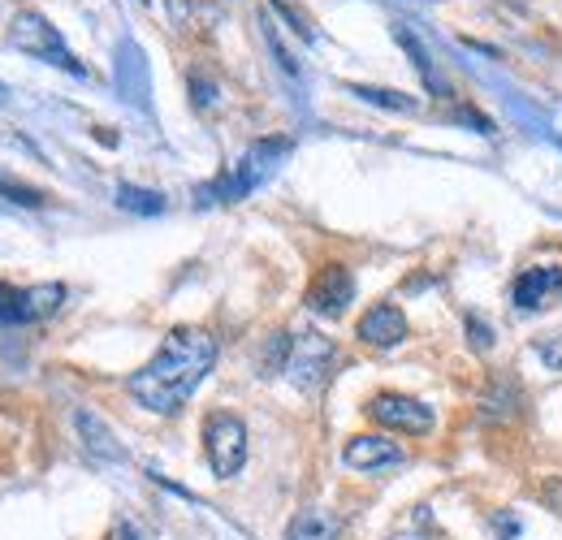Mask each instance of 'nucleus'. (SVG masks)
Instances as JSON below:
<instances>
[{"label":"nucleus","mask_w":562,"mask_h":540,"mask_svg":"<svg viewBox=\"0 0 562 540\" xmlns=\"http://www.w3.org/2000/svg\"><path fill=\"white\" fill-rule=\"evenodd\" d=\"M562 294V265H532L515 277L510 285V299L524 307V312H537V307H550Z\"/></svg>","instance_id":"9d476101"},{"label":"nucleus","mask_w":562,"mask_h":540,"mask_svg":"<svg viewBox=\"0 0 562 540\" xmlns=\"http://www.w3.org/2000/svg\"><path fill=\"white\" fill-rule=\"evenodd\" d=\"M334 359H338V350H334V341L321 338V334H299V338H290L285 346V376L299 385V390H321L325 381H329V372H334Z\"/></svg>","instance_id":"20e7f679"},{"label":"nucleus","mask_w":562,"mask_h":540,"mask_svg":"<svg viewBox=\"0 0 562 540\" xmlns=\"http://www.w3.org/2000/svg\"><path fill=\"white\" fill-rule=\"evenodd\" d=\"M355 299V277L342 265H329V269L316 272V281L307 285V307L316 312V316H342L347 307H351Z\"/></svg>","instance_id":"1a4fd4ad"},{"label":"nucleus","mask_w":562,"mask_h":540,"mask_svg":"<svg viewBox=\"0 0 562 540\" xmlns=\"http://www.w3.org/2000/svg\"><path fill=\"white\" fill-rule=\"evenodd\" d=\"M398 44H403V48L416 57V69L424 74V82H428L432 91H441V82H437V74H432V66H428V53L420 48V40H416V35H407V31H398Z\"/></svg>","instance_id":"a211bd4d"},{"label":"nucleus","mask_w":562,"mask_h":540,"mask_svg":"<svg viewBox=\"0 0 562 540\" xmlns=\"http://www.w3.org/2000/svg\"><path fill=\"white\" fill-rule=\"evenodd\" d=\"M359 100H368V104H381V109H394V113H416L420 104L412 100V95H403V91H385V87H351Z\"/></svg>","instance_id":"4468645a"},{"label":"nucleus","mask_w":562,"mask_h":540,"mask_svg":"<svg viewBox=\"0 0 562 540\" xmlns=\"http://www.w3.org/2000/svg\"><path fill=\"white\" fill-rule=\"evenodd\" d=\"M9 44H13L18 53L44 61V66H61V69H70V74H87V69L74 61V53L66 48L61 31H57L44 13H35V9H22V13L13 18V26H9Z\"/></svg>","instance_id":"f03ea898"},{"label":"nucleus","mask_w":562,"mask_h":540,"mask_svg":"<svg viewBox=\"0 0 562 540\" xmlns=\"http://www.w3.org/2000/svg\"><path fill=\"white\" fill-rule=\"evenodd\" d=\"M204 454H209L212 475L229 480L247 463V424L234 410H212L204 419Z\"/></svg>","instance_id":"7ed1b4c3"},{"label":"nucleus","mask_w":562,"mask_h":540,"mask_svg":"<svg viewBox=\"0 0 562 540\" xmlns=\"http://www.w3.org/2000/svg\"><path fill=\"white\" fill-rule=\"evenodd\" d=\"M342 463L355 468V472H390V468H403L407 463V454H403V446L398 441H390V437H381V432H359L351 437L347 446H342Z\"/></svg>","instance_id":"6e6552de"},{"label":"nucleus","mask_w":562,"mask_h":540,"mask_svg":"<svg viewBox=\"0 0 562 540\" xmlns=\"http://www.w3.org/2000/svg\"><path fill=\"white\" fill-rule=\"evenodd\" d=\"M117 203L131 207V212H143V216H151V212L165 207V200H160L156 191H139V187H122V191H117Z\"/></svg>","instance_id":"dca6fc26"},{"label":"nucleus","mask_w":562,"mask_h":540,"mask_svg":"<svg viewBox=\"0 0 562 540\" xmlns=\"http://www.w3.org/2000/svg\"><path fill=\"white\" fill-rule=\"evenodd\" d=\"M212 363H216V338L204 329L182 325L160 341V350L143 363L139 372H131L126 390L151 415H178L191 403V394L209 381Z\"/></svg>","instance_id":"f257e3e1"},{"label":"nucleus","mask_w":562,"mask_h":540,"mask_svg":"<svg viewBox=\"0 0 562 540\" xmlns=\"http://www.w3.org/2000/svg\"><path fill=\"white\" fill-rule=\"evenodd\" d=\"M338 537H342V519L334 510H303L285 528V540H338Z\"/></svg>","instance_id":"f8f14e48"},{"label":"nucleus","mask_w":562,"mask_h":540,"mask_svg":"<svg viewBox=\"0 0 562 540\" xmlns=\"http://www.w3.org/2000/svg\"><path fill=\"white\" fill-rule=\"evenodd\" d=\"M532 355L550 368V372H559L562 376V329L559 334H546V338H537L532 341Z\"/></svg>","instance_id":"f3484780"},{"label":"nucleus","mask_w":562,"mask_h":540,"mask_svg":"<svg viewBox=\"0 0 562 540\" xmlns=\"http://www.w3.org/2000/svg\"><path fill=\"white\" fill-rule=\"evenodd\" d=\"M66 299V285L44 281V285H0V325H35L44 316H53Z\"/></svg>","instance_id":"423d86ee"},{"label":"nucleus","mask_w":562,"mask_h":540,"mask_svg":"<svg viewBox=\"0 0 562 540\" xmlns=\"http://www.w3.org/2000/svg\"><path fill=\"white\" fill-rule=\"evenodd\" d=\"M74 424L82 428L87 446H91V450H95L100 459H122V450L113 446V432H109V428H104V424H100V419H95L91 410H78V415H74Z\"/></svg>","instance_id":"ddd939ff"},{"label":"nucleus","mask_w":562,"mask_h":540,"mask_svg":"<svg viewBox=\"0 0 562 540\" xmlns=\"http://www.w3.org/2000/svg\"><path fill=\"white\" fill-rule=\"evenodd\" d=\"M515 410H519V390H515L510 381H497L490 390V398H485V415H502V419H506V415H515Z\"/></svg>","instance_id":"2eb2a0df"},{"label":"nucleus","mask_w":562,"mask_h":540,"mask_svg":"<svg viewBox=\"0 0 562 540\" xmlns=\"http://www.w3.org/2000/svg\"><path fill=\"white\" fill-rule=\"evenodd\" d=\"M368 415L381 428H394V432H407V437L432 432V406H424L420 398H407V394H376L368 403Z\"/></svg>","instance_id":"0eeeda50"},{"label":"nucleus","mask_w":562,"mask_h":540,"mask_svg":"<svg viewBox=\"0 0 562 540\" xmlns=\"http://www.w3.org/2000/svg\"><path fill=\"white\" fill-rule=\"evenodd\" d=\"M541 497H546V506H550V510H559V515H562V475H554V480H546Z\"/></svg>","instance_id":"6ab92c4d"},{"label":"nucleus","mask_w":562,"mask_h":540,"mask_svg":"<svg viewBox=\"0 0 562 540\" xmlns=\"http://www.w3.org/2000/svg\"><path fill=\"white\" fill-rule=\"evenodd\" d=\"M285 151H290V143H285V138L256 143V147H251V151H247V156H243V160H238V165H234L225 178H216V182H212L204 195H212V200H225V203L243 200V195H247V191H251V187H256V182H260V178L273 169V160H278V156H285Z\"/></svg>","instance_id":"39448f33"},{"label":"nucleus","mask_w":562,"mask_h":540,"mask_svg":"<svg viewBox=\"0 0 562 540\" xmlns=\"http://www.w3.org/2000/svg\"><path fill=\"white\" fill-rule=\"evenodd\" d=\"M0 100H4V87H0Z\"/></svg>","instance_id":"aec40b11"},{"label":"nucleus","mask_w":562,"mask_h":540,"mask_svg":"<svg viewBox=\"0 0 562 540\" xmlns=\"http://www.w3.org/2000/svg\"><path fill=\"white\" fill-rule=\"evenodd\" d=\"M359 338L376 350H390L398 341H407V316L394 307V303H376L359 316Z\"/></svg>","instance_id":"9b49d317"}]
</instances>
